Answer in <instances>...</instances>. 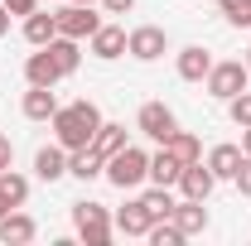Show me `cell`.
I'll list each match as a JSON object with an SVG mask.
<instances>
[{"label": "cell", "mask_w": 251, "mask_h": 246, "mask_svg": "<svg viewBox=\"0 0 251 246\" xmlns=\"http://www.w3.org/2000/svg\"><path fill=\"white\" fill-rule=\"evenodd\" d=\"M49 125H53V135H58V145H63V150H82V145H92V140H97V130H101V111H97V101L77 97V101L58 106Z\"/></svg>", "instance_id": "obj_1"}, {"label": "cell", "mask_w": 251, "mask_h": 246, "mask_svg": "<svg viewBox=\"0 0 251 246\" xmlns=\"http://www.w3.org/2000/svg\"><path fill=\"white\" fill-rule=\"evenodd\" d=\"M106 184L111 188H140L145 179H150V154L140 150V145H126V150H116V154H106Z\"/></svg>", "instance_id": "obj_2"}, {"label": "cell", "mask_w": 251, "mask_h": 246, "mask_svg": "<svg viewBox=\"0 0 251 246\" xmlns=\"http://www.w3.org/2000/svg\"><path fill=\"white\" fill-rule=\"evenodd\" d=\"M73 232H77V242H87V246H106L111 232H116V217L106 213V203L82 198V203H73Z\"/></svg>", "instance_id": "obj_3"}, {"label": "cell", "mask_w": 251, "mask_h": 246, "mask_svg": "<svg viewBox=\"0 0 251 246\" xmlns=\"http://www.w3.org/2000/svg\"><path fill=\"white\" fill-rule=\"evenodd\" d=\"M247 82H251V68H247L242 58H222V63H213V73L203 77L208 97H218V101H227V97H237V92H247Z\"/></svg>", "instance_id": "obj_4"}, {"label": "cell", "mask_w": 251, "mask_h": 246, "mask_svg": "<svg viewBox=\"0 0 251 246\" xmlns=\"http://www.w3.org/2000/svg\"><path fill=\"white\" fill-rule=\"evenodd\" d=\"M53 20H58V34H68V39H92L97 29H101V15H97L92 5H77V0H68L63 10H53Z\"/></svg>", "instance_id": "obj_5"}, {"label": "cell", "mask_w": 251, "mask_h": 246, "mask_svg": "<svg viewBox=\"0 0 251 246\" xmlns=\"http://www.w3.org/2000/svg\"><path fill=\"white\" fill-rule=\"evenodd\" d=\"M126 53L135 63H155L169 53V34L159 29V25H135V29L126 34Z\"/></svg>", "instance_id": "obj_6"}, {"label": "cell", "mask_w": 251, "mask_h": 246, "mask_svg": "<svg viewBox=\"0 0 251 246\" xmlns=\"http://www.w3.org/2000/svg\"><path fill=\"white\" fill-rule=\"evenodd\" d=\"M135 130H140V135H150L155 145H164V140L179 130V116H174L164 101H145V106L135 111Z\"/></svg>", "instance_id": "obj_7"}, {"label": "cell", "mask_w": 251, "mask_h": 246, "mask_svg": "<svg viewBox=\"0 0 251 246\" xmlns=\"http://www.w3.org/2000/svg\"><path fill=\"white\" fill-rule=\"evenodd\" d=\"M179 193L184 198H198V203H208L213 198V188H218V179H213V169L203 164V159H193V164H184V174H179Z\"/></svg>", "instance_id": "obj_8"}, {"label": "cell", "mask_w": 251, "mask_h": 246, "mask_svg": "<svg viewBox=\"0 0 251 246\" xmlns=\"http://www.w3.org/2000/svg\"><path fill=\"white\" fill-rule=\"evenodd\" d=\"M213 53L203 49V44H188V49H179V58H174V73L184 77V82H203L208 73H213Z\"/></svg>", "instance_id": "obj_9"}, {"label": "cell", "mask_w": 251, "mask_h": 246, "mask_svg": "<svg viewBox=\"0 0 251 246\" xmlns=\"http://www.w3.org/2000/svg\"><path fill=\"white\" fill-rule=\"evenodd\" d=\"M25 82L29 87H58L63 82V73H58V63H53L49 49H34L29 58H25Z\"/></svg>", "instance_id": "obj_10"}, {"label": "cell", "mask_w": 251, "mask_h": 246, "mask_svg": "<svg viewBox=\"0 0 251 246\" xmlns=\"http://www.w3.org/2000/svg\"><path fill=\"white\" fill-rule=\"evenodd\" d=\"M34 237H39V222H34L29 213H20V208H15V213L0 217V242H5V246H29Z\"/></svg>", "instance_id": "obj_11"}, {"label": "cell", "mask_w": 251, "mask_h": 246, "mask_svg": "<svg viewBox=\"0 0 251 246\" xmlns=\"http://www.w3.org/2000/svg\"><path fill=\"white\" fill-rule=\"evenodd\" d=\"M169 222H174L184 237H203V232H208V208H203L198 198H184V203H174Z\"/></svg>", "instance_id": "obj_12"}, {"label": "cell", "mask_w": 251, "mask_h": 246, "mask_svg": "<svg viewBox=\"0 0 251 246\" xmlns=\"http://www.w3.org/2000/svg\"><path fill=\"white\" fill-rule=\"evenodd\" d=\"M63 174H68V150L63 145H44L34 154V179L39 184H58Z\"/></svg>", "instance_id": "obj_13"}, {"label": "cell", "mask_w": 251, "mask_h": 246, "mask_svg": "<svg viewBox=\"0 0 251 246\" xmlns=\"http://www.w3.org/2000/svg\"><path fill=\"white\" fill-rule=\"evenodd\" d=\"M63 101L53 87H29L25 101H20V111H25V121H53V111H58Z\"/></svg>", "instance_id": "obj_14"}, {"label": "cell", "mask_w": 251, "mask_h": 246, "mask_svg": "<svg viewBox=\"0 0 251 246\" xmlns=\"http://www.w3.org/2000/svg\"><path fill=\"white\" fill-rule=\"evenodd\" d=\"M87 44H92V58L111 63V58H121V53H126V29H121V25H106V20H101V29H97Z\"/></svg>", "instance_id": "obj_15"}, {"label": "cell", "mask_w": 251, "mask_h": 246, "mask_svg": "<svg viewBox=\"0 0 251 246\" xmlns=\"http://www.w3.org/2000/svg\"><path fill=\"white\" fill-rule=\"evenodd\" d=\"M101 169H106V159H101L92 145L68 150V174H73V179H82V184H87V179H101Z\"/></svg>", "instance_id": "obj_16"}, {"label": "cell", "mask_w": 251, "mask_h": 246, "mask_svg": "<svg viewBox=\"0 0 251 246\" xmlns=\"http://www.w3.org/2000/svg\"><path fill=\"white\" fill-rule=\"evenodd\" d=\"M150 227H155V217L145 213V203H140V198H135V203H126L121 213H116V232H121V237H145Z\"/></svg>", "instance_id": "obj_17"}, {"label": "cell", "mask_w": 251, "mask_h": 246, "mask_svg": "<svg viewBox=\"0 0 251 246\" xmlns=\"http://www.w3.org/2000/svg\"><path fill=\"white\" fill-rule=\"evenodd\" d=\"M44 49L53 53V63H58L63 77H73V73H77V63H82V49H77V39H68V34H53Z\"/></svg>", "instance_id": "obj_18"}, {"label": "cell", "mask_w": 251, "mask_h": 246, "mask_svg": "<svg viewBox=\"0 0 251 246\" xmlns=\"http://www.w3.org/2000/svg\"><path fill=\"white\" fill-rule=\"evenodd\" d=\"M208 169H213V179H237V169H242V145H213L208 150Z\"/></svg>", "instance_id": "obj_19"}, {"label": "cell", "mask_w": 251, "mask_h": 246, "mask_svg": "<svg viewBox=\"0 0 251 246\" xmlns=\"http://www.w3.org/2000/svg\"><path fill=\"white\" fill-rule=\"evenodd\" d=\"M179 174H184V164H179L174 154L159 145V154H150V184H159V188H174V184H179Z\"/></svg>", "instance_id": "obj_20"}, {"label": "cell", "mask_w": 251, "mask_h": 246, "mask_svg": "<svg viewBox=\"0 0 251 246\" xmlns=\"http://www.w3.org/2000/svg\"><path fill=\"white\" fill-rule=\"evenodd\" d=\"M53 34H58V20H53V15H44V10L25 15V39H29V49H44Z\"/></svg>", "instance_id": "obj_21"}, {"label": "cell", "mask_w": 251, "mask_h": 246, "mask_svg": "<svg viewBox=\"0 0 251 246\" xmlns=\"http://www.w3.org/2000/svg\"><path fill=\"white\" fill-rule=\"evenodd\" d=\"M164 150L174 154L179 164H193V159H203V140H198L193 130H174V135L164 140Z\"/></svg>", "instance_id": "obj_22"}, {"label": "cell", "mask_w": 251, "mask_h": 246, "mask_svg": "<svg viewBox=\"0 0 251 246\" xmlns=\"http://www.w3.org/2000/svg\"><path fill=\"white\" fill-rule=\"evenodd\" d=\"M130 140H126V125L121 121H101V130H97V140H92V150L106 159V154H116V150H126Z\"/></svg>", "instance_id": "obj_23"}, {"label": "cell", "mask_w": 251, "mask_h": 246, "mask_svg": "<svg viewBox=\"0 0 251 246\" xmlns=\"http://www.w3.org/2000/svg\"><path fill=\"white\" fill-rule=\"evenodd\" d=\"M140 203H145V213L155 217V222H164V217L174 213V203H179V198H174V193H169V188H145V193H140Z\"/></svg>", "instance_id": "obj_24"}, {"label": "cell", "mask_w": 251, "mask_h": 246, "mask_svg": "<svg viewBox=\"0 0 251 246\" xmlns=\"http://www.w3.org/2000/svg\"><path fill=\"white\" fill-rule=\"evenodd\" d=\"M0 193L10 198V208H25V203H29V179L15 174V169H5V174H0Z\"/></svg>", "instance_id": "obj_25"}, {"label": "cell", "mask_w": 251, "mask_h": 246, "mask_svg": "<svg viewBox=\"0 0 251 246\" xmlns=\"http://www.w3.org/2000/svg\"><path fill=\"white\" fill-rule=\"evenodd\" d=\"M218 10L232 29H251V0H218Z\"/></svg>", "instance_id": "obj_26"}, {"label": "cell", "mask_w": 251, "mask_h": 246, "mask_svg": "<svg viewBox=\"0 0 251 246\" xmlns=\"http://www.w3.org/2000/svg\"><path fill=\"white\" fill-rule=\"evenodd\" d=\"M145 242H150V246H179V242H184V232H179V227L164 217V222H155V227L145 232Z\"/></svg>", "instance_id": "obj_27"}, {"label": "cell", "mask_w": 251, "mask_h": 246, "mask_svg": "<svg viewBox=\"0 0 251 246\" xmlns=\"http://www.w3.org/2000/svg\"><path fill=\"white\" fill-rule=\"evenodd\" d=\"M227 116L237 125H251V92H237V97H227Z\"/></svg>", "instance_id": "obj_28"}, {"label": "cell", "mask_w": 251, "mask_h": 246, "mask_svg": "<svg viewBox=\"0 0 251 246\" xmlns=\"http://www.w3.org/2000/svg\"><path fill=\"white\" fill-rule=\"evenodd\" d=\"M232 184H237L242 198H251V154H242V169H237V179H232Z\"/></svg>", "instance_id": "obj_29"}, {"label": "cell", "mask_w": 251, "mask_h": 246, "mask_svg": "<svg viewBox=\"0 0 251 246\" xmlns=\"http://www.w3.org/2000/svg\"><path fill=\"white\" fill-rule=\"evenodd\" d=\"M0 5H5L10 15H20V20H25V15H34V10H39V0H0Z\"/></svg>", "instance_id": "obj_30"}, {"label": "cell", "mask_w": 251, "mask_h": 246, "mask_svg": "<svg viewBox=\"0 0 251 246\" xmlns=\"http://www.w3.org/2000/svg\"><path fill=\"white\" fill-rule=\"evenodd\" d=\"M5 169H15V145H10V135H0V174Z\"/></svg>", "instance_id": "obj_31"}, {"label": "cell", "mask_w": 251, "mask_h": 246, "mask_svg": "<svg viewBox=\"0 0 251 246\" xmlns=\"http://www.w3.org/2000/svg\"><path fill=\"white\" fill-rule=\"evenodd\" d=\"M101 10H106V15H130L135 0H101Z\"/></svg>", "instance_id": "obj_32"}, {"label": "cell", "mask_w": 251, "mask_h": 246, "mask_svg": "<svg viewBox=\"0 0 251 246\" xmlns=\"http://www.w3.org/2000/svg\"><path fill=\"white\" fill-rule=\"evenodd\" d=\"M10 20H15V15H10V10H5V5H0V39H5V34H10Z\"/></svg>", "instance_id": "obj_33"}, {"label": "cell", "mask_w": 251, "mask_h": 246, "mask_svg": "<svg viewBox=\"0 0 251 246\" xmlns=\"http://www.w3.org/2000/svg\"><path fill=\"white\" fill-rule=\"evenodd\" d=\"M242 154H251V125H242Z\"/></svg>", "instance_id": "obj_34"}, {"label": "cell", "mask_w": 251, "mask_h": 246, "mask_svg": "<svg viewBox=\"0 0 251 246\" xmlns=\"http://www.w3.org/2000/svg\"><path fill=\"white\" fill-rule=\"evenodd\" d=\"M5 213H15V208H10V198H5V193H0V217H5Z\"/></svg>", "instance_id": "obj_35"}, {"label": "cell", "mask_w": 251, "mask_h": 246, "mask_svg": "<svg viewBox=\"0 0 251 246\" xmlns=\"http://www.w3.org/2000/svg\"><path fill=\"white\" fill-rule=\"evenodd\" d=\"M77 5H97V0H77Z\"/></svg>", "instance_id": "obj_36"}, {"label": "cell", "mask_w": 251, "mask_h": 246, "mask_svg": "<svg viewBox=\"0 0 251 246\" xmlns=\"http://www.w3.org/2000/svg\"><path fill=\"white\" fill-rule=\"evenodd\" d=\"M247 68H251V53H247Z\"/></svg>", "instance_id": "obj_37"}]
</instances>
